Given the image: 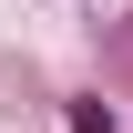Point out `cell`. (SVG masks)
<instances>
[{
    "label": "cell",
    "instance_id": "6da1fadb",
    "mask_svg": "<svg viewBox=\"0 0 133 133\" xmlns=\"http://www.w3.org/2000/svg\"><path fill=\"white\" fill-rule=\"evenodd\" d=\"M72 133H113V113L102 102H72Z\"/></svg>",
    "mask_w": 133,
    "mask_h": 133
}]
</instances>
